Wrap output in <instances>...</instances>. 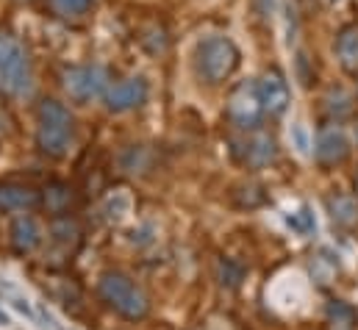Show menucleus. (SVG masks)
<instances>
[{"label": "nucleus", "mask_w": 358, "mask_h": 330, "mask_svg": "<svg viewBox=\"0 0 358 330\" xmlns=\"http://www.w3.org/2000/svg\"><path fill=\"white\" fill-rule=\"evenodd\" d=\"M34 86L31 59L17 36L0 31V89L11 97H25Z\"/></svg>", "instance_id": "obj_1"}, {"label": "nucleus", "mask_w": 358, "mask_h": 330, "mask_svg": "<svg viewBox=\"0 0 358 330\" xmlns=\"http://www.w3.org/2000/svg\"><path fill=\"white\" fill-rule=\"evenodd\" d=\"M73 114L59 100H45L39 106V128L36 142L48 156H64L73 145Z\"/></svg>", "instance_id": "obj_2"}, {"label": "nucleus", "mask_w": 358, "mask_h": 330, "mask_svg": "<svg viewBox=\"0 0 358 330\" xmlns=\"http://www.w3.org/2000/svg\"><path fill=\"white\" fill-rule=\"evenodd\" d=\"M239 64V50L228 36H206L197 45V70L208 83L225 81Z\"/></svg>", "instance_id": "obj_3"}, {"label": "nucleus", "mask_w": 358, "mask_h": 330, "mask_svg": "<svg viewBox=\"0 0 358 330\" xmlns=\"http://www.w3.org/2000/svg\"><path fill=\"white\" fill-rule=\"evenodd\" d=\"M100 294L114 311H120L128 320H142L148 314V297L131 278L120 272H108L100 278Z\"/></svg>", "instance_id": "obj_4"}, {"label": "nucleus", "mask_w": 358, "mask_h": 330, "mask_svg": "<svg viewBox=\"0 0 358 330\" xmlns=\"http://www.w3.org/2000/svg\"><path fill=\"white\" fill-rule=\"evenodd\" d=\"M228 114L234 120V125L239 128H256L262 122V114H264V103H262V94H259V83H242L234 97H231V106H228Z\"/></svg>", "instance_id": "obj_5"}, {"label": "nucleus", "mask_w": 358, "mask_h": 330, "mask_svg": "<svg viewBox=\"0 0 358 330\" xmlns=\"http://www.w3.org/2000/svg\"><path fill=\"white\" fill-rule=\"evenodd\" d=\"M64 89L76 103H90L103 94L106 73L103 67H73L64 73Z\"/></svg>", "instance_id": "obj_6"}, {"label": "nucleus", "mask_w": 358, "mask_h": 330, "mask_svg": "<svg viewBox=\"0 0 358 330\" xmlns=\"http://www.w3.org/2000/svg\"><path fill=\"white\" fill-rule=\"evenodd\" d=\"M145 100H148V81L139 76L114 83L106 92V108L114 114H125L131 108H139V106H145Z\"/></svg>", "instance_id": "obj_7"}, {"label": "nucleus", "mask_w": 358, "mask_h": 330, "mask_svg": "<svg viewBox=\"0 0 358 330\" xmlns=\"http://www.w3.org/2000/svg\"><path fill=\"white\" fill-rule=\"evenodd\" d=\"M350 153V139L339 125H328L317 136V159L322 164H339Z\"/></svg>", "instance_id": "obj_8"}, {"label": "nucleus", "mask_w": 358, "mask_h": 330, "mask_svg": "<svg viewBox=\"0 0 358 330\" xmlns=\"http://www.w3.org/2000/svg\"><path fill=\"white\" fill-rule=\"evenodd\" d=\"M259 94H262L264 111H269V114H283L289 106V86L283 81V76L275 70L259 81Z\"/></svg>", "instance_id": "obj_9"}, {"label": "nucleus", "mask_w": 358, "mask_h": 330, "mask_svg": "<svg viewBox=\"0 0 358 330\" xmlns=\"http://www.w3.org/2000/svg\"><path fill=\"white\" fill-rule=\"evenodd\" d=\"M36 203H39V194L31 186H17V183L0 186V208L3 211H25Z\"/></svg>", "instance_id": "obj_10"}, {"label": "nucleus", "mask_w": 358, "mask_h": 330, "mask_svg": "<svg viewBox=\"0 0 358 330\" xmlns=\"http://www.w3.org/2000/svg\"><path fill=\"white\" fill-rule=\"evenodd\" d=\"M11 242H14V248L22 250V252L34 250L39 245V225L31 217H17L11 222Z\"/></svg>", "instance_id": "obj_11"}, {"label": "nucleus", "mask_w": 358, "mask_h": 330, "mask_svg": "<svg viewBox=\"0 0 358 330\" xmlns=\"http://www.w3.org/2000/svg\"><path fill=\"white\" fill-rule=\"evenodd\" d=\"M328 211L334 217V222L339 225H356L358 222V203L348 194H336V197H328Z\"/></svg>", "instance_id": "obj_12"}, {"label": "nucleus", "mask_w": 358, "mask_h": 330, "mask_svg": "<svg viewBox=\"0 0 358 330\" xmlns=\"http://www.w3.org/2000/svg\"><path fill=\"white\" fill-rule=\"evenodd\" d=\"M248 150H245V159H248V164H253V166H264L269 164L272 159H275V139L272 136H256V139H250L248 145H245Z\"/></svg>", "instance_id": "obj_13"}, {"label": "nucleus", "mask_w": 358, "mask_h": 330, "mask_svg": "<svg viewBox=\"0 0 358 330\" xmlns=\"http://www.w3.org/2000/svg\"><path fill=\"white\" fill-rule=\"evenodd\" d=\"M336 53L342 59V64L348 70H356L358 67V28H345L339 42H336Z\"/></svg>", "instance_id": "obj_14"}, {"label": "nucleus", "mask_w": 358, "mask_h": 330, "mask_svg": "<svg viewBox=\"0 0 358 330\" xmlns=\"http://www.w3.org/2000/svg\"><path fill=\"white\" fill-rule=\"evenodd\" d=\"M217 275H220V283H222V286L236 289V286L242 283V278H245V269H242L236 261H231V258H220V264H217Z\"/></svg>", "instance_id": "obj_15"}, {"label": "nucleus", "mask_w": 358, "mask_h": 330, "mask_svg": "<svg viewBox=\"0 0 358 330\" xmlns=\"http://www.w3.org/2000/svg\"><path fill=\"white\" fill-rule=\"evenodd\" d=\"M328 314H331V322H334V330H356V325H353L356 314H353V311H350L348 306H342V303H331Z\"/></svg>", "instance_id": "obj_16"}, {"label": "nucleus", "mask_w": 358, "mask_h": 330, "mask_svg": "<svg viewBox=\"0 0 358 330\" xmlns=\"http://www.w3.org/2000/svg\"><path fill=\"white\" fill-rule=\"evenodd\" d=\"M50 234H53L56 242H62V245H76V242H78V228H76V222H70V220L53 222Z\"/></svg>", "instance_id": "obj_17"}, {"label": "nucleus", "mask_w": 358, "mask_h": 330, "mask_svg": "<svg viewBox=\"0 0 358 330\" xmlns=\"http://www.w3.org/2000/svg\"><path fill=\"white\" fill-rule=\"evenodd\" d=\"M90 6L92 0H53V8L62 17H81V14H87Z\"/></svg>", "instance_id": "obj_18"}, {"label": "nucleus", "mask_w": 358, "mask_h": 330, "mask_svg": "<svg viewBox=\"0 0 358 330\" xmlns=\"http://www.w3.org/2000/svg\"><path fill=\"white\" fill-rule=\"evenodd\" d=\"M289 225H292L297 234H303V236H306V234H311V231L317 228V220H314V214H311L308 208H300L297 214H292V217H289Z\"/></svg>", "instance_id": "obj_19"}, {"label": "nucleus", "mask_w": 358, "mask_h": 330, "mask_svg": "<svg viewBox=\"0 0 358 330\" xmlns=\"http://www.w3.org/2000/svg\"><path fill=\"white\" fill-rule=\"evenodd\" d=\"M289 139H292V148H294L300 156H308L311 139H308V131H306V125L294 122V125H292V131H289Z\"/></svg>", "instance_id": "obj_20"}, {"label": "nucleus", "mask_w": 358, "mask_h": 330, "mask_svg": "<svg viewBox=\"0 0 358 330\" xmlns=\"http://www.w3.org/2000/svg\"><path fill=\"white\" fill-rule=\"evenodd\" d=\"M67 203H70V189L62 186V183H53V186L48 189V206H50L53 211H62Z\"/></svg>", "instance_id": "obj_21"}, {"label": "nucleus", "mask_w": 358, "mask_h": 330, "mask_svg": "<svg viewBox=\"0 0 358 330\" xmlns=\"http://www.w3.org/2000/svg\"><path fill=\"white\" fill-rule=\"evenodd\" d=\"M348 100H350V97H348L342 89H339V92H331V94H328V111H331V114H339V117L348 114V111H350V103H348Z\"/></svg>", "instance_id": "obj_22"}, {"label": "nucleus", "mask_w": 358, "mask_h": 330, "mask_svg": "<svg viewBox=\"0 0 358 330\" xmlns=\"http://www.w3.org/2000/svg\"><path fill=\"white\" fill-rule=\"evenodd\" d=\"M128 208H131V200H128L125 194H117V197H114V200H108V206H106L108 217H114V220L125 217V214H128Z\"/></svg>", "instance_id": "obj_23"}, {"label": "nucleus", "mask_w": 358, "mask_h": 330, "mask_svg": "<svg viewBox=\"0 0 358 330\" xmlns=\"http://www.w3.org/2000/svg\"><path fill=\"white\" fill-rule=\"evenodd\" d=\"M328 3H336V0H328Z\"/></svg>", "instance_id": "obj_24"}, {"label": "nucleus", "mask_w": 358, "mask_h": 330, "mask_svg": "<svg viewBox=\"0 0 358 330\" xmlns=\"http://www.w3.org/2000/svg\"><path fill=\"white\" fill-rule=\"evenodd\" d=\"M356 317H358V314H356Z\"/></svg>", "instance_id": "obj_25"}]
</instances>
